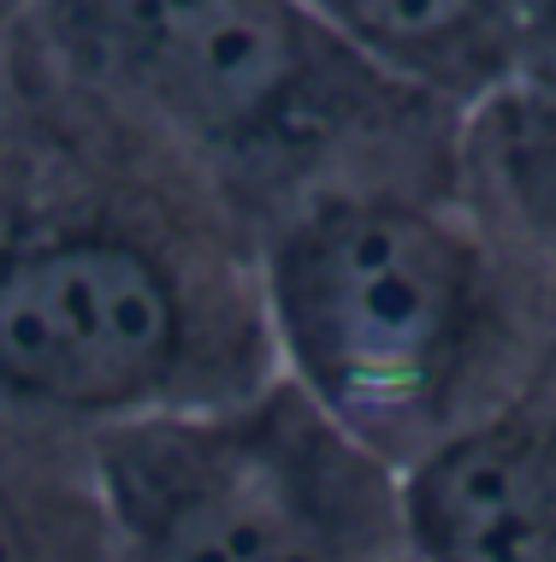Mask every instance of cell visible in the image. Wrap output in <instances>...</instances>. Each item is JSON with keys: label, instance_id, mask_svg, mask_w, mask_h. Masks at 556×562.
Returning a JSON list of instances; mask_svg holds the SVG:
<instances>
[{"label": "cell", "instance_id": "obj_1", "mask_svg": "<svg viewBox=\"0 0 556 562\" xmlns=\"http://www.w3.org/2000/svg\"><path fill=\"white\" fill-rule=\"evenodd\" d=\"M273 373L254 225L19 24L0 48V403L101 432Z\"/></svg>", "mask_w": 556, "mask_h": 562}, {"label": "cell", "instance_id": "obj_2", "mask_svg": "<svg viewBox=\"0 0 556 562\" xmlns=\"http://www.w3.org/2000/svg\"><path fill=\"white\" fill-rule=\"evenodd\" d=\"M273 361L409 474L556 344V296L450 178H362L254 232Z\"/></svg>", "mask_w": 556, "mask_h": 562}, {"label": "cell", "instance_id": "obj_3", "mask_svg": "<svg viewBox=\"0 0 556 562\" xmlns=\"http://www.w3.org/2000/svg\"><path fill=\"white\" fill-rule=\"evenodd\" d=\"M24 30L254 232L326 184L456 172L462 119L385 78L308 0H36Z\"/></svg>", "mask_w": 556, "mask_h": 562}, {"label": "cell", "instance_id": "obj_4", "mask_svg": "<svg viewBox=\"0 0 556 562\" xmlns=\"http://www.w3.org/2000/svg\"><path fill=\"white\" fill-rule=\"evenodd\" d=\"M118 562H390L409 551L402 468L296 379L95 432Z\"/></svg>", "mask_w": 556, "mask_h": 562}, {"label": "cell", "instance_id": "obj_5", "mask_svg": "<svg viewBox=\"0 0 556 562\" xmlns=\"http://www.w3.org/2000/svg\"><path fill=\"white\" fill-rule=\"evenodd\" d=\"M427 562H556V344L468 432L402 474Z\"/></svg>", "mask_w": 556, "mask_h": 562}, {"label": "cell", "instance_id": "obj_6", "mask_svg": "<svg viewBox=\"0 0 556 562\" xmlns=\"http://www.w3.org/2000/svg\"><path fill=\"white\" fill-rule=\"evenodd\" d=\"M402 89L474 113L498 89L556 66V0H308Z\"/></svg>", "mask_w": 556, "mask_h": 562}, {"label": "cell", "instance_id": "obj_7", "mask_svg": "<svg viewBox=\"0 0 556 562\" xmlns=\"http://www.w3.org/2000/svg\"><path fill=\"white\" fill-rule=\"evenodd\" d=\"M456 184L556 296V66L462 113Z\"/></svg>", "mask_w": 556, "mask_h": 562}, {"label": "cell", "instance_id": "obj_8", "mask_svg": "<svg viewBox=\"0 0 556 562\" xmlns=\"http://www.w3.org/2000/svg\"><path fill=\"white\" fill-rule=\"evenodd\" d=\"M0 562H118L95 432L0 403Z\"/></svg>", "mask_w": 556, "mask_h": 562}, {"label": "cell", "instance_id": "obj_9", "mask_svg": "<svg viewBox=\"0 0 556 562\" xmlns=\"http://www.w3.org/2000/svg\"><path fill=\"white\" fill-rule=\"evenodd\" d=\"M30 12H36V0H0V36H12Z\"/></svg>", "mask_w": 556, "mask_h": 562}, {"label": "cell", "instance_id": "obj_10", "mask_svg": "<svg viewBox=\"0 0 556 562\" xmlns=\"http://www.w3.org/2000/svg\"><path fill=\"white\" fill-rule=\"evenodd\" d=\"M390 562H427V557H420L415 544H409V551H397V557H390Z\"/></svg>", "mask_w": 556, "mask_h": 562}, {"label": "cell", "instance_id": "obj_11", "mask_svg": "<svg viewBox=\"0 0 556 562\" xmlns=\"http://www.w3.org/2000/svg\"><path fill=\"white\" fill-rule=\"evenodd\" d=\"M0 48H7V36H0Z\"/></svg>", "mask_w": 556, "mask_h": 562}]
</instances>
